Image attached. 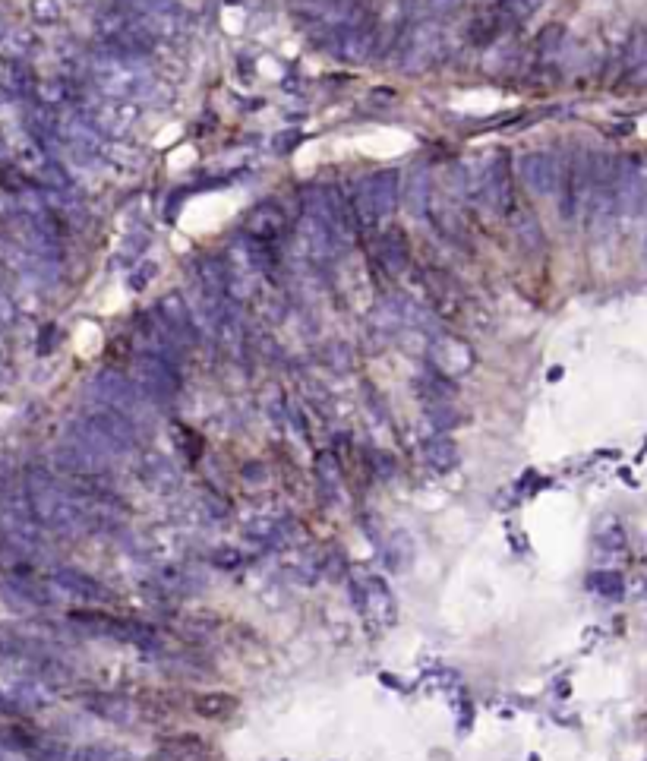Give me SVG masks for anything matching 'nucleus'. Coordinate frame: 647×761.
<instances>
[{
    "mask_svg": "<svg viewBox=\"0 0 647 761\" xmlns=\"http://www.w3.org/2000/svg\"><path fill=\"white\" fill-rule=\"evenodd\" d=\"M26 503L35 515V522L42 528H51L57 534H89V518L86 509L79 506V499L70 496V490H64L51 477L48 468L42 465H32L26 471Z\"/></svg>",
    "mask_w": 647,
    "mask_h": 761,
    "instance_id": "obj_1",
    "label": "nucleus"
},
{
    "mask_svg": "<svg viewBox=\"0 0 647 761\" xmlns=\"http://www.w3.org/2000/svg\"><path fill=\"white\" fill-rule=\"evenodd\" d=\"M92 392H95L101 408H111L130 420L139 417V411H143V405H146V395L139 392V386L130 383V379L120 373H98L92 379Z\"/></svg>",
    "mask_w": 647,
    "mask_h": 761,
    "instance_id": "obj_2",
    "label": "nucleus"
},
{
    "mask_svg": "<svg viewBox=\"0 0 647 761\" xmlns=\"http://www.w3.org/2000/svg\"><path fill=\"white\" fill-rule=\"evenodd\" d=\"M136 379H139V392L152 395V398H171L180 389V376L174 360H165L158 354H143L136 364Z\"/></svg>",
    "mask_w": 647,
    "mask_h": 761,
    "instance_id": "obj_3",
    "label": "nucleus"
},
{
    "mask_svg": "<svg viewBox=\"0 0 647 761\" xmlns=\"http://www.w3.org/2000/svg\"><path fill=\"white\" fill-rule=\"evenodd\" d=\"M51 582L57 591H64L76 600H86V604H105V600L111 597V591L101 585L95 575H86L79 569H57L51 575Z\"/></svg>",
    "mask_w": 647,
    "mask_h": 761,
    "instance_id": "obj_4",
    "label": "nucleus"
},
{
    "mask_svg": "<svg viewBox=\"0 0 647 761\" xmlns=\"http://www.w3.org/2000/svg\"><path fill=\"white\" fill-rule=\"evenodd\" d=\"M67 623H73L79 632H86V635L111 638V642H124V635H127V619L111 616L105 610H70Z\"/></svg>",
    "mask_w": 647,
    "mask_h": 761,
    "instance_id": "obj_5",
    "label": "nucleus"
},
{
    "mask_svg": "<svg viewBox=\"0 0 647 761\" xmlns=\"http://www.w3.org/2000/svg\"><path fill=\"white\" fill-rule=\"evenodd\" d=\"M209 739L199 733H177L161 739L155 761H209Z\"/></svg>",
    "mask_w": 647,
    "mask_h": 761,
    "instance_id": "obj_6",
    "label": "nucleus"
},
{
    "mask_svg": "<svg viewBox=\"0 0 647 761\" xmlns=\"http://www.w3.org/2000/svg\"><path fill=\"white\" fill-rule=\"evenodd\" d=\"M83 708L98 720H108V724H130L133 720V702L117 692H86Z\"/></svg>",
    "mask_w": 647,
    "mask_h": 761,
    "instance_id": "obj_7",
    "label": "nucleus"
},
{
    "mask_svg": "<svg viewBox=\"0 0 647 761\" xmlns=\"http://www.w3.org/2000/svg\"><path fill=\"white\" fill-rule=\"evenodd\" d=\"M357 597H360V604L367 607V613L376 619V623L389 626L392 619H395V597H392L389 585L382 582L379 575L363 578V588L357 591Z\"/></svg>",
    "mask_w": 647,
    "mask_h": 761,
    "instance_id": "obj_8",
    "label": "nucleus"
},
{
    "mask_svg": "<svg viewBox=\"0 0 647 761\" xmlns=\"http://www.w3.org/2000/svg\"><path fill=\"white\" fill-rule=\"evenodd\" d=\"M158 323L165 326L180 345L187 342L190 338V332H193V313H190V307L184 304V297H165L158 304Z\"/></svg>",
    "mask_w": 647,
    "mask_h": 761,
    "instance_id": "obj_9",
    "label": "nucleus"
},
{
    "mask_svg": "<svg viewBox=\"0 0 647 761\" xmlns=\"http://www.w3.org/2000/svg\"><path fill=\"white\" fill-rule=\"evenodd\" d=\"M430 357H433V364L442 370V373H464L471 367V351H468V345H461V342H455V338H442V342H436L433 348H430Z\"/></svg>",
    "mask_w": 647,
    "mask_h": 761,
    "instance_id": "obj_10",
    "label": "nucleus"
},
{
    "mask_svg": "<svg viewBox=\"0 0 647 761\" xmlns=\"http://www.w3.org/2000/svg\"><path fill=\"white\" fill-rule=\"evenodd\" d=\"M237 708H240V702L231 692H199L193 698V711L202 720H228L237 714Z\"/></svg>",
    "mask_w": 647,
    "mask_h": 761,
    "instance_id": "obj_11",
    "label": "nucleus"
},
{
    "mask_svg": "<svg viewBox=\"0 0 647 761\" xmlns=\"http://www.w3.org/2000/svg\"><path fill=\"white\" fill-rule=\"evenodd\" d=\"M625 73L635 86H647V29H638L625 45Z\"/></svg>",
    "mask_w": 647,
    "mask_h": 761,
    "instance_id": "obj_12",
    "label": "nucleus"
},
{
    "mask_svg": "<svg viewBox=\"0 0 647 761\" xmlns=\"http://www.w3.org/2000/svg\"><path fill=\"white\" fill-rule=\"evenodd\" d=\"M423 458H427V465L436 471H452L458 465V446L449 436H433L423 443Z\"/></svg>",
    "mask_w": 647,
    "mask_h": 761,
    "instance_id": "obj_13",
    "label": "nucleus"
},
{
    "mask_svg": "<svg viewBox=\"0 0 647 761\" xmlns=\"http://www.w3.org/2000/svg\"><path fill=\"white\" fill-rule=\"evenodd\" d=\"M524 177H528V184L537 190V193H550L556 187V165L550 162V155H531L528 165H524Z\"/></svg>",
    "mask_w": 647,
    "mask_h": 761,
    "instance_id": "obj_14",
    "label": "nucleus"
},
{
    "mask_svg": "<svg viewBox=\"0 0 647 761\" xmlns=\"http://www.w3.org/2000/svg\"><path fill=\"white\" fill-rule=\"evenodd\" d=\"M158 578H161V591L168 594H193L196 588H202V578L187 566H165L158 572Z\"/></svg>",
    "mask_w": 647,
    "mask_h": 761,
    "instance_id": "obj_15",
    "label": "nucleus"
},
{
    "mask_svg": "<svg viewBox=\"0 0 647 761\" xmlns=\"http://www.w3.org/2000/svg\"><path fill=\"white\" fill-rule=\"evenodd\" d=\"M250 540H256V544L262 547H275V544H285L288 534H291V525L281 522V518H259V522H253L247 528Z\"/></svg>",
    "mask_w": 647,
    "mask_h": 761,
    "instance_id": "obj_16",
    "label": "nucleus"
},
{
    "mask_svg": "<svg viewBox=\"0 0 647 761\" xmlns=\"http://www.w3.org/2000/svg\"><path fill=\"white\" fill-rule=\"evenodd\" d=\"M250 234H256V237H262V240H269V237H275L281 228H285V218H281V212L272 206V203H266V206H259L253 215H250Z\"/></svg>",
    "mask_w": 647,
    "mask_h": 761,
    "instance_id": "obj_17",
    "label": "nucleus"
},
{
    "mask_svg": "<svg viewBox=\"0 0 647 761\" xmlns=\"http://www.w3.org/2000/svg\"><path fill=\"white\" fill-rule=\"evenodd\" d=\"M143 480L155 490H171V487H177V471L171 468L168 458L152 455L149 462L143 465Z\"/></svg>",
    "mask_w": 647,
    "mask_h": 761,
    "instance_id": "obj_18",
    "label": "nucleus"
},
{
    "mask_svg": "<svg viewBox=\"0 0 647 761\" xmlns=\"http://www.w3.org/2000/svg\"><path fill=\"white\" fill-rule=\"evenodd\" d=\"M386 563H389V569H398V572H404L414 563V540L408 534H395L389 540L386 544Z\"/></svg>",
    "mask_w": 647,
    "mask_h": 761,
    "instance_id": "obj_19",
    "label": "nucleus"
},
{
    "mask_svg": "<svg viewBox=\"0 0 647 761\" xmlns=\"http://www.w3.org/2000/svg\"><path fill=\"white\" fill-rule=\"evenodd\" d=\"M588 588L600 597H622L625 591V578L613 569H597L588 575Z\"/></svg>",
    "mask_w": 647,
    "mask_h": 761,
    "instance_id": "obj_20",
    "label": "nucleus"
},
{
    "mask_svg": "<svg viewBox=\"0 0 647 761\" xmlns=\"http://www.w3.org/2000/svg\"><path fill=\"white\" fill-rule=\"evenodd\" d=\"M319 487H322V493H326L329 499H335L338 493H341V468H338V462L335 458L326 452V455H319Z\"/></svg>",
    "mask_w": 647,
    "mask_h": 761,
    "instance_id": "obj_21",
    "label": "nucleus"
},
{
    "mask_svg": "<svg viewBox=\"0 0 647 761\" xmlns=\"http://www.w3.org/2000/svg\"><path fill=\"white\" fill-rule=\"evenodd\" d=\"M35 743H38V736L29 733L26 727H16V724L0 727V746H7V749H13V752L29 755V752L35 749Z\"/></svg>",
    "mask_w": 647,
    "mask_h": 761,
    "instance_id": "obj_22",
    "label": "nucleus"
},
{
    "mask_svg": "<svg viewBox=\"0 0 647 761\" xmlns=\"http://www.w3.org/2000/svg\"><path fill=\"white\" fill-rule=\"evenodd\" d=\"M209 566L215 569H225V572H234L244 566V553H240L237 547H215L209 553Z\"/></svg>",
    "mask_w": 647,
    "mask_h": 761,
    "instance_id": "obj_23",
    "label": "nucleus"
},
{
    "mask_svg": "<svg viewBox=\"0 0 647 761\" xmlns=\"http://www.w3.org/2000/svg\"><path fill=\"white\" fill-rule=\"evenodd\" d=\"M73 761H127V755L111 746H79L73 749Z\"/></svg>",
    "mask_w": 647,
    "mask_h": 761,
    "instance_id": "obj_24",
    "label": "nucleus"
},
{
    "mask_svg": "<svg viewBox=\"0 0 647 761\" xmlns=\"http://www.w3.org/2000/svg\"><path fill=\"white\" fill-rule=\"evenodd\" d=\"M29 758L32 761H73V749L60 746V743H42V739H38L35 749L29 752Z\"/></svg>",
    "mask_w": 647,
    "mask_h": 761,
    "instance_id": "obj_25",
    "label": "nucleus"
},
{
    "mask_svg": "<svg viewBox=\"0 0 647 761\" xmlns=\"http://www.w3.org/2000/svg\"><path fill=\"white\" fill-rule=\"evenodd\" d=\"M32 42H35V38H32L29 32H10V35L4 38V54H7L10 60H19V57H26V54L32 51Z\"/></svg>",
    "mask_w": 647,
    "mask_h": 761,
    "instance_id": "obj_26",
    "label": "nucleus"
},
{
    "mask_svg": "<svg viewBox=\"0 0 647 761\" xmlns=\"http://www.w3.org/2000/svg\"><path fill=\"white\" fill-rule=\"evenodd\" d=\"M597 547L600 550H622L625 547V531L616 522H610L606 528L597 531Z\"/></svg>",
    "mask_w": 647,
    "mask_h": 761,
    "instance_id": "obj_27",
    "label": "nucleus"
},
{
    "mask_svg": "<svg viewBox=\"0 0 647 761\" xmlns=\"http://www.w3.org/2000/svg\"><path fill=\"white\" fill-rule=\"evenodd\" d=\"M29 10H32V19H38V23H57V19H60V4H57V0H32Z\"/></svg>",
    "mask_w": 647,
    "mask_h": 761,
    "instance_id": "obj_28",
    "label": "nucleus"
},
{
    "mask_svg": "<svg viewBox=\"0 0 647 761\" xmlns=\"http://www.w3.org/2000/svg\"><path fill=\"white\" fill-rule=\"evenodd\" d=\"M13 319H16V307H13V300H10L4 291H0V329L10 326Z\"/></svg>",
    "mask_w": 647,
    "mask_h": 761,
    "instance_id": "obj_29",
    "label": "nucleus"
},
{
    "mask_svg": "<svg viewBox=\"0 0 647 761\" xmlns=\"http://www.w3.org/2000/svg\"><path fill=\"white\" fill-rule=\"evenodd\" d=\"M0 155H4V136H0Z\"/></svg>",
    "mask_w": 647,
    "mask_h": 761,
    "instance_id": "obj_30",
    "label": "nucleus"
},
{
    "mask_svg": "<svg viewBox=\"0 0 647 761\" xmlns=\"http://www.w3.org/2000/svg\"><path fill=\"white\" fill-rule=\"evenodd\" d=\"M0 354H4V338H0Z\"/></svg>",
    "mask_w": 647,
    "mask_h": 761,
    "instance_id": "obj_31",
    "label": "nucleus"
}]
</instances>
